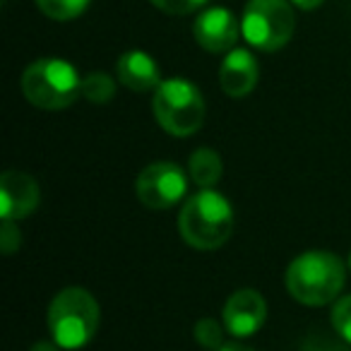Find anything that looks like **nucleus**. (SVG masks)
I'll list each match as a JSON object with an SVG mask.
<instances>
[{"label":"nucleus","instance_id":"4","mask_svg":"<svg viewBox=\"0 0 351 351\" xmlns=\"http://www.w3.org/2000/svg\"><path fill=\"white\" fill-rule=\"evenodd\" d=\"M22 92L36 108L58 111L82 94V77L68 60L39 58L22 73Z\"/></svg>","mask_w":351,"mask_h":351},{"label":"nucleus","instance_id":"3","mask_svg":"<svg viewBox=\"0 0 351 351\" xmlns=\"http://www.w3.org/2000/svg\"><path fill=\"white\" fill-rule=\"evenodd\" d=\"M51 337L63 349H82L99 330V303L87 289H63L49 306Z\"/></svg>","mask_w":351,"mask_h":351},{"label":"nucleus","instance_id":"10","mask_svg":"<svg viewBox=\"0 0 351 351\" xmlns=\"http://www.w3.org/2000/svg\"><path fill=\"white\" fill-rule=\"evenodd\" d=\"M39 183L22 171H5L0 176V217L3 221H20L39 207Z\"/></svg>","mask_w":351,"mask_h":351},{"label":"nucleus","instance_id":"6","mask_svg":"<svg viewBox=\"0 0 351 351\" xmlns=\"http://www.w3.org/2000/svg\"><path fill=\"white\" fill-rule=\"evenodd\" d=\"M296 15L291 0H248L241 20V34L253 49L272 53L291 41Z\"/></svg>","mask_w":351,"mask_h":351},{"label":"nucleus","instance_id":"19","mask_svg":"<svg viewBox=\"0 0 351 351\" xmlns=\"http://www.w3.org/2000/svg\"><path fill=\"white\" fill-rule=\"evenodd\" d=\"M20 229H17L15 221H3V231H0V248H3V253H15L20 248Z\"/></svg>","mask_w":351,"mask_h":351},{"label":"nucleus","instance_id":"15","mask_svg":"<svg viewBox=\"0 0 351 351\" xmlns=\"http://www.w3.org/2000/svg\"><path fill=\"white\" fill-rule=\"evenodd\" d=\"M116 94V80L106 73H89L82 77V97L92 104H108Z\"/></svg>","mask_w":351,"mask_h":351},{"label":"nucleus","instance_id":"21","mask_svg":"<svg viewBox=\"0 0 351 351\" xmlns=\"http://www.w3.org/2000/svg\"><path fill=\"white\" fill-rule=\"evenodd\" d=\"M60 349H63V346H58L56 341H36L29 351H60Z\"/></svg>","mask_w":351,"mask_h":351},{"label":"nucleus","instance_id":"18","mask_svg":"<svg viewBox=\"0 0 351 351\" xmlns=\"http://www.w3.org/2000/svg\"><path fill=\"white\" fill-rule=\"evenodd\" d=\"M149 3L166 15H191L207 5V0H149Z\"/></svg>","mask_w":351,"mask_h":351},{"label":"nucleus","instance_id":"7","mask_svg":"<svg viewBox=\"0 0 351 351\" xmlns=\"http://www.w3.org/2000/svg\"><path fill=\"white\" fill-rule=\"evenodd\" d=\"M191 176L173 161H154L145 166L135 181V193L140 202L149 210H169L178 205L188 193Z\"/></svg>","mask_w":351,"mask_h":351},{"label":"nucleus","instance_id":"14","mask_svg":"<svg viewBox=\"0 0 351 351\" xmlns=\"http://www.w3.org/2000/svg\"><path fill=\"white\" fill-rule=\"evenodd\" d=\"M34 3L49 20L70 22V20H77L89 8L92 0H34Z\"/></svg>","mask_w":351,"mask_h":351},{"label":"nucleus","instance_id":"5","mask_svg":"<svg viewBox=\"0 0 351 351\" xmlns=\"http://www.w3.org/2000/svg\"><path fill=\"white\" fill-rule=\"evenodd\" d=\"M152 111L169 135L188 137L197 132L205 123V99L200 89L183 77L164 80L154 89Z\"/></svg>","mask_w":351,"mask_h":351},{"label":"nucleus","instance_id":"9","mask_svg":"<svg viewBox=\"0 0 351 351\" xmlns=\"http://www.w3.org/2000/svg\"><path fill=\"white\" fill-rule=\"evenodd\" d=\"M193 36L210 53H229L241 36V25L226 8H207L195 17Z\"/></svg>","mask_w":351,"mask_h":351},{"label":"nucleus","instance_id":"11","mask_svg":"<svg viewBox=\"0 0 351 351\" xmlns=\"http://www.w3.org/2000/svg\"><path fill=\"white\" fill-rule=\"evenodd\" d=\"M260 77L258 60L250 51L245 49H234L226 53L224 63L219 68V84L224 89V94L234 99L248 97L255 89Z\"/></svg>","mask_w":351,"mask_h":351},{"label":"nucleus","instance_id":"17","mask_svg":"<svg viewBox=\"0 0 351 351\" xmlns=\"http://www.w3.org/2000/svg\"><path fill=\"white\" fill-rule=\"evenodd\" d=\"M195 337L197 341H200L202 346H207V349H219L221 339H224V330H221V325L217 320H212V317H202L200 322L195 325Z\"/></svg>","mask_w":351,"mask_h":351},{"label":"nucleus","instance_id":"1","mask_svg":"<svg viewBox=\"0 0 351 351\" xmlns=\"http://www.w3.org/2000/svg\"><path fill=\"white\" fill-rule=\"evenodd\" d=\"M346 267L341 258L327 250H308L287 267V289L303 306H327L344 289Z\"/></svg>","mask_w":351,"mask_h":351},{"label":"nucleus","instance_id":"16","mask_svg":"<svg viewBox=\"0 0 351 351\" xmlns=\"http://www.w3.org/2000/svg\"><path fill=\"white\" fill-rule=\"evenodd\" d=\"M332 325H335L337 335L351 344V293L341 296L332 308Z\"/></svg>","mask_w":351,"mask_h":351},{"label":"nucleus","instance_id":"2","mask_svg":"<svg viewBox=\"0 0 351 351\" xmlns=\"http://www.w3.org/2000/svg\"><path fill=\"white\" fill-rule=\"evenodd\" d=\"M178 229L188 245L215 250L224 245L234 231V207L215 188H202L183 205Z\"/></svg>","mask_w":351,"mask_h":351},{"label":"nucleus","instance_id":"12","mask_svg":"<svg viewBox=\"0 0 351 351\" xmlns=\"http://www.w3.org/2000/svg\"><path fill=\"white\" fill-rule=\"evenodd\" d=\"M116 77L130 92H154L161 84L159 65L145 51H125L116 63Z\"/></svg>","mask_w":351,"mask_h":351},{"label":"nucleus","instance_id":"20","mask_svg":"<svg viewBox=\"0 0 351 351\" xmlns=\"http://www.w3.org/2000/svg\"><path fill=\"white\" fill-rule=\"evenodd\" d=\"M322 3H325V0H291V5H296L298 10H315Z\"/></svg>","mask_w":351,"mask_h":351},{"label":"nucleus","instance_id":"22","mask_svg":"<svg viewBox=\"0 0 351 351\" xmlns=\"http://www.w3.org/2000/svg\"><path fill=\"white\" fill-rule=\"evenodd\" d=\"M215 351H253V349H248V346H243V344H224Z\"/></svg>","mask_w":351,"mask_h":351},{"label":"nucleus","instance_id":"13","mask_svg":"<svg viewBox=\"0 0 351 351\" xmlns=\"http://www.w3.org/2000/svg\"><path fill=\"white\" fill-rule=\"evenodd\" d=\"M221 156L217 154L210 147H200L191 154V161H188V176L191 181L200 188H215L221 178Z\"/></svg>","mask_w":351,"mask_h":351},{"label":"nucleus","instance_id":"8","mask_svg":"<svg viewBox=\"0 0 351 351\" xmlns=\"http://www.w3.org/2000/svg\"><path fill=\"white\" fill-rule=\"evenodd\" d=\"M221 315H224V327L229 335L239 339L253 337L267 322V301L255 289H241L229 296Z\"/></svg>","mask_w":351,"mask_h":351},{"label":"nucleus","instance_id":"23","mask_svg":"<svg viewBox=\"0 0 351 351\" xmlns=\"http://www.w3.org/2000/svg\"><path fill=\"white\" fill-rule=\"evenodd\" d=\"M349 269H351V255H349Z\"/></svg>","mask_w":351,"mask_h":351}]
</instances>
